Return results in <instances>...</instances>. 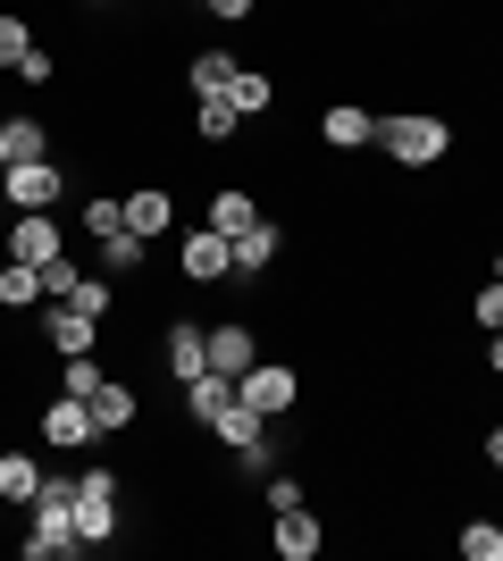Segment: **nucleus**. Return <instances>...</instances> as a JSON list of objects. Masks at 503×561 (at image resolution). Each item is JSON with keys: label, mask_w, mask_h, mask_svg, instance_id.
I'll return each instance as SVG.
<instances>
[{"label": "nucleus", "mask_w": 503, "mask_h": 561, "mask_svg": "<svg viewBox=\"0 0 503 561\" xmlns=\"http://www.w3.org/2000/svg\"><path fill=\"white\" fill-rule=\"evenodd\" d=\"M378 142H386V160H395V168H436V160H454V117H436V110H386L378 117Z\"/></svg>", "instance_id": "nucleus-1"}, {"label": "nucleus", "mask_w": 503, "mask_h": 561, "mask_svg": "<svg viewBox=\"0 0 503 561\" xmlns=\"http://www.w3.org/2000/svg\"><path fill=\"white\" fill-rule=\"evenodd\" d=\"M118 519H126V494H118V469H76V545H118Z\"/></svg>", "instance_id": "nucleus-2"}, {"label": "nucleus", "mask_w": 503, "mask_h": 561, "mask_svg": "<svg viewBox=\"0 0 503 561\" xmlns=\"http://www.w3.org/2000/svg\"><path fill=\"white\" fill-rule=\"evenodd\" d=\"M243 402H252L261 420H286L294 402H302V369H294V360H252V369H243Z\"/></svg>", "instance_id": "nucleus-3"}, {"label": "nucleus", "mask_w": 503, "mask_h": 561, "mask_svg": "<svg viewBox=\"0 0 503 561\" xmlns=\"http://www.w3.org/2000/svg\"><path fill=\"white\" fill-rule=\"evenodd\" d=\"M9 260H25V268H50V260L68 252V234H59V218L50 210H9Z\"/></svg>", "instance_id": "nucleus-4"}, {"label": "nucleus", "mask_w": 503, "mask_h": 561, "mask_svg": "<svg viewBox=\"0 0 503 561\" xmlns=\"http://www.w3.org/2000/svg\"><path fill=\"white\" fill-rule=\"evenodd\" d=\"M0 202H9V210H50V202H68V168L59 160L9 168V176H0Z\"/></svg>", "instance_id": "nucleus-5"}, {"label": "nucleus", "mask_w": 503, "mask_h": 561, "mask_svg": "<svg viewBox=\"0 0 503 561\" xmlns=\"http://www.w3.org/2000/svg\"><path fill=\"white\" fill-rule=\"evenodd\" d=\"M43 445H50V453H84V445H101L93 402H84V394H50V402H43Z\"/></svg>", "instance_id": "nucleus-6"}, {"label": "nucleus", "mask_w": 503, "mask_h": 561, "mask_svg": "<svg viewBox=\"0 0 503 561\" xmlns=\"http://www.w3.org/2000/svg\"><path fill=\"white\" fill-rule=\"evenodd\" d=\"M34 335H43V344L59 352V360H76V352H93V344H101V319H93L84 302H50Z\"/></svg>", "instance_id": "nucleus-7"}, {"label": "nucleus", "mask_w": 503, "mask_h": 561, "mask_svg": "<svg viewBox=\"0 0 503 561\" xmlns=\"http://www.w3.org/2000/svg\"><path fill=\"white\" fill-rule=\"evenodd\" d=\"M176 268H185V285H218V277H236V252H227V234H218V227H193Z\"/></svg>", "instance_id": "nucleus-8"}, {"label": "nucleus", "mask_w": 503, "mask_h": 561, "mask_svg": "<svg viewBox=\"0 0 503 561\" xmlns=\"http://www.w3.org/2000/svg\"><path fill=\"white\" fill-rule=\"evenodd\" d=\"M319 142H328V151H361V142H378V110H361V101H328V110H319Z\"/></svg>", "instance_id": "nucleus-9"}, {"label": "nucleus", "mask_w": 503, "mask_h": 561, "mask_svg": "<svg viewBox=\"0 0 503 561\" xmlns=\"http://www.w3.org/2000/svg\"><path fill=\"white\" fill-rule=\"evenodd\" d=\"M268 545L286 561H319V545H328V528H319L311 503H294V512H277V528H268Z\"/></svg>", "instance_id": "nucleus-10"}, {"label": "nucleus", "mask_w": 503, "mask_h": 561, "mask_svg": "<svg viewBox=\"0 0 503 561\" xmlns=\"http://www.w3.org/2000/svg\"><path fill=\"white\" fill-rule=\"evenodd\" d=\"M25 160H50V126L34 110L0 117V168H25Z\"/></svg>", "instance_id": "nucleus-11"}, {"label": "nucleus", "mask_w": 503, "mask_h": 561, "mask_svg": "<svg viewBox=\"0 0 503 561\" xmlns=\"http://www.w3.org/2000/svg\"><path fill=\"white\" fill-rule=\"evenodd\" d=\"M84 402H93V427H101V436H126V427L144 420V402H135V386H126V377H101Z\"/></svg>", "instance_id": "nucleus-12"}, {"label": "nucleus", "mask_w": 503, "mask_h": 561, "mask_svg": "<svg viewBox=\"0 0 503 561\" xmlns=\"http://www.w3.org/2000/svg\"><path fill=\"white\" fill-rule=\"evenodd\" d=\"M168 227H176V193H160V185H135V193H126V234L160 243Z\"/></svg>", "instance_id": "nucleus-13"}, {"label": "nucleus", "mask_w": 503, "mask_h": 561, "mask_svg": "<svg viewBox=\"0 0 503 561\" xmlns=\"http://www.w3.org/2000/svg\"><path fill=\"white\" fill-rule=\"evenodd\" d=\"M252 360H261V335L243 328V319L210 328V369H218V377H236V386H243V369H252Z\"/></svg>", "instance_id": "nucleus-14"}, {"label": "nucleus", "mask_w": 503, "mask_h": 561, "mask_svg": "<svg viewBox=\"0 0 503 561\" xmlns=\"http://www.w3.org/2000/svg\"><path fill=\"white\" fill-rule=\"evenodd\" d=\"M227 252H236V277H261L268 260L286 252V227H277V218H252V227H243L236 243H227Z\"/></svg>", "instance_id": "nucleus-15"}, {"label": "nucleus", "mask_w": 503, "mask_h": 561, "mask_svg": "<svg viewBox=\"0 0 503 561\" xmlns=\"http://www.w3.org/2000/svg\"><path fill=\"white\" fill-rule=\"evenodd\" d=\"M202 369H210V328L176 319V328H168V377H176V386H193Z\"/></svg>", "instance_id": "nucleus-16"}, {"label": "nucleus", "mask_w": 503, "mask_h": 561, "mask_svg": "<svg viewBox=\"0 0 503 561\" xmlns=\"http://www.w3.org/2000/svg\"><path fill=\"white\" fill-rule=\"evenodd\" d=\"M210 436H218V445H227V453H261L268 445V420H261V411H252V402H227V411H218V420H210Z\"/></svg>", "instance_id": "nucleus-17"}, {"label": "nucleus", "mask_w": 503, "mask_h": 561, "mask_svg": "<svg viewBox=\"0 0 503 561\" xmlns=\"http://www.w3.org/2000/svg\"><path fill=\"white\" fill-rule=\"evenodd\" d=\"M236 68H243L236 50H193V59H185V93L193 101H218L227 84H236Z\"/></svg>", "instance_id": "nucleus-18"}, {"label": "nucleus", "mask_w": 503, "mask_h": 561, "mask_svg": "<svg viewBox=\"0 0 503 561\" xmlns=\"http://www.w3.org/2000/svg\"><path fill=\"white\" fill-rule=\"evenodd\" d=\"M236 394H243L236 377L202 369V377H193V386H185V411H193V420H202V427H210V420H218V411H227V402H236Z\"/></svg>", "instance_id": "nucleus-19"}, {"label": "nucleus", "mask_w": 503, "mask_h": 561, "mask_svg": "<svg viewBox=\"0 0 503 561\" xmlns=\"http://www.w3.org/2000/svg\"><path fill=\"white\" fill-rule=\"evenodd\" d=\"M252 218H261V202H252L243 185H227V193H210V218H202V227H218L227 243H236V234L252 227Z\"/></svg>", "instance_id": "nucleus-20"}, {"label": "nucleus", "mask_w": 503, "mask_h": 561, "mask_svg": "<svg viewBox=\"0 0 503 561\" xmlns=\"http://www.w3.org/2000/svg\"><path fill=\"white\" fill-rule=\"evenodd\" d=\"M43 494V461L34 453H0V503H34Z\"/></svg>", "instance_id": "nucleus-21"}, {"label": "nucleus", "mask_w": 503, "mask_h": 561, "mask_svg": "<svg viewBox=\"0 0 503 561\" xmlns=\"http://www.w3.org/2000/svg\"><path fill=\"white\" fill-rule=\"evenodd\" d=\"M34 302H43V268H25V260H9V268H0V310L18 319V310H34Z\"/></svg>", "instance_id": "nucleus-22"}, {"label": "nucleus", "mask_w": 503, "mask_h": 561, "mask_svg": "<svg viewBox=\"0 0 503 561\" xmlns=\"http://www.w3.org/2000/svg\"><path fill=\"white\" fill-rule=\"evenodd\" d=\"M101 268H110V277H144V268H151V243H144V234H110V243H101Z\"/></svg>", "instance_id": "nucleus-23"}, {"label": "nucleus", "mask_w": 503, "mask_h": 561, "mask_svg": "<svg viewBox=\"0 0 503 561\" xmlns=\"http://www.w3.org/2000/svg\"><path fill=\"white\" fill-rule=\"evenodd\" d=\"M227 101H236V117H261V110H277V84H268L261 68H236V84H227Z\"/></svg>", "instance_id": "nucleus-24"}, {"label": "nucleus", "mask_w": 503, "mask_h": 561, "mask_svg": "<svg viewBox=\"0 0 503 561\" xmlns=\"http://www.w3.org/2000/svg\"><path fill=\"white\" fill-rule=\"evenodd\" d=\"M454 553H461V561H503V519H461Z\"/></svg>", "instance_id": "nucleus-25"}, {"label": "nucleus", "mask_w": 503, "mask_h": 561, "mask_svg": "<svg viewBox=\"0 0 503 561\" xmlns=\"http://www.w3.org/2000/svg\"><path fill=\"white\" fill-rule=\"evenodd\" d=\"M236 126H243V117H236V101H227V93L193 110V135H202V142H236Z\"/></svg>", "instance_id": "nucleus-26"}, {"label": "nucleus", "mask_w": 503, "mask_h": 561, "mask_svg": "<svg viewBox=\"0 0 503 561\" xmlns=\"http://www.w3.org/2000/svg\"><path fill=\"white\" fill-rule=\"evenodd\" d=\"M118 227H126V193H101V202H84V234H93V243H110Z\"/></svg>", "instance_id": "nucleus-27"}, {"label": "nucleus", "mask_w": 503, "mask_h": 561, "mask_svg": "<svg viewBox=\"0 0 503 561\" xmlns=\"http://www.w3.org/2000/svg\"><path fill=\"white\" fill-rule=\"evenodd\" d=\"M25 50H34V25H25L18 9H0V68H18Z\"/></svg>", "instance_id": "nucleus-28"}, {"label": "nucleus", "mask_w": 503, "mask_h": 561, "mask_svg": "<svg viewBox=\"0 0 503 561\" xmlns=\"http://www.w3.org/2000/svg\"><path fill=\"white\" fill-rule=\"evenodd\" d=\"M101 377H110V369H101L93 352H76V360H59V394H93Z\"/></svg>", "instance_id": "nucleus-29"}, {"label": "nucleus", "mask_w": 503, "mask_h": 561, "mask_svg": "<svg viewBox=\"0 0 503 561\" xmlns=\"http://www.w3.org/2000/svg\"><path fill=\"white\" fill-rule=\"evenodd\" d=\"M9 76H18V84H50V76H59V59H50V43H34V50H25V59H18V68H9Z\"/></svg>", "instance_id": "nucleus-30"}, {"label": "nucleus", "mask_w": 503, "mask_h": 561, "mask_svg": "<svg viewBox=\"0 0 503 561\" xmlns=\"http://www.w3.org/2000/svg\"><path fill=\"white\" fill-rule=\"evenodd\" d=\"M470 319H479L487 335H503V285H479V294H470Z\"/></svg>", "instance_id": "nucleus-31"}, {"label": "nucleus", "mask_w": 503, "mask_h": 561, "mask_svg": "<svg viewBox=\"0 0 503 561\" xmlns=\"http://www.w3.org/2000/svg\"><path fill=\"white\" fill-rule=\"evenodd\" d=\"M76 285H84V277H76V268H68V252H59V260L43 268V302H68Z\"/></svg>", "instance_id": "nucleus-32"}, {"label": "nucleus", "mask_w": 503, "mask_h": 561, "mask_svg": "<svg viewBox=\"0 0 503 561\" xmlns=\"http://www.w3.org/2000/svg\"><path fill=\"white\" fill-rule=\"evenodd\" d=\"M294 503H311V494H302V478H268V512H294Z\"/></svg>", "instance_id": "nucleus-33"}, {"label": "nucleus", "mask_w": 503, "mask_h": 561, "mask_svg": "<svg viewBox=\"0 0 503 561\" xmlns=\"http://www.w3.org/2000/svg\"><path fill=\"white\" fill-rule=\"evenodd\" d=\"M202 9H210L218 25H243V18H252V9H261V0H202Z\"/></svg>", "instance_id": "nucleus-34"}, {"label": "nucleus", "mask_w": 503, "mask_h": 561, "mask_svg": "<svg viewBox=\"0 0 503 561\" xmlns=\"http://www.w3.org/2000/svg\"><path fill=\"white\" fill-rule=\"evenodd\" d=\"M487 469H503V427H487Z\"/></svg>", "instance_id": "nucleus-35"}, {"label": "nucleus", "mask_w": 503, "mask_h": 561, "mask_svg": "<svg viewBox=\"0 0 503 561\" xmlns=\"http://www.w3.org/2000/svg\"><path fill=\"white\" fill-rule=\"evenodd\" d=\"M487 369H495V377H503V335H487Z\"/></svg>", "instance_id": "nucleus-36"}, {"label": "nucleus", "mask_w": 503, "mask_h": 561, "mask_svg": "<svg viewBox=\"0 0 503 561\" xmlns=\"http://www.w3.org/2000/svg\"><path fill=\"white\" fill-rule=\"evenodd\" d=\"M495 285H503V252H495Z\"/></svg>", "instance_id": "nucleus-37"}, {"label": "nucleus", "mask_w": 503, "mask_h": 561, "mask_svg": "<svg viewBox=\"0 0 503 561\" xmlns=\"http://www.w3.org/2000/svg\"><path fill=\"white\" fill-rule=\"evenodd\" d=\"M84 9H110V0H84Z\"/></svg>", "instance_id": "nucleus-38"}, {"label": "nucleus", "mask_w": 503, "mask_h": 561, "mask_svg": "<svg viewBox=\"0 0 503 561\" xmlns=\"http://www.w3.org/2000/svg\"><path fill=\"white\" fill-rule=\"evenodd\" d=\"M0 260H9V243H0Z\"/></svg>", "instance_id": "nucleus-39"}]
</instances>
